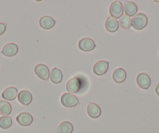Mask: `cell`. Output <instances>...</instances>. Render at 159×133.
Masks as SVG:
<instances>
[{
	"label": "cell",
	"mask_w": 159,
	"mask_h": 133,
	"mask_svg": "<svg viewBox=\"0 0 159 133\" xmlns=\"http://www.w3.org/2000/svg\"><path fill=\"white\" fill-rule=\"evenodd\" d=\"M16 121H17L18 124L22 126H28V125H31L33 122V117L31 114L24 112L20 114L16 117Z\"/></svg>",
	"instance_id": "cell-9"
},
{
	"label": "cell",
	"mask_w": 159,
	"mask_h": 133,
	"mask_svg": "<svg viewBox=\"0 0 159 133\" xmlns=\"http://www.w3.org/2000/svg\"><path fill=\"white\" fill-rule=\"evenodd\" d=\"M61 103L66 107H73L80 103L79 99L72 93H64L61 97Z\"/></svg>",
	"instance_id": "cell-2"
},
{
	"label": "cell",
	"mask_w": 159,
	"mask_h": 133,
	"mask_svg": "<svg viewBox=\"0 0 159 133\" xmlns=\"http://www.w3.org/2000/svg\"><path fill=\"white\" fill-rule=\"evenodd\" d=\"M112 78L116 83H123L126 78V73L123 68H117L114 71L112 74Z\"/></svg>",
	"instance_id": "cell-14"
},
{
	"label": "cell",
	"mask_w": 159,
	"mask_h": 133,
	"mask_svg": "<svg viewBox=\"0 0 159 133\" xmlns=\"http://www.w3.org/2000/svg\"><path fill=\"white\" fill-rule=\"evenodd\" d=\"M73 131V125L69 121H63L58 127L59 133H72Z\"/></svg>",
	"instance_id": "cell-19"
},
{
	"label": "cell",
	"mask_w": 159,
	"mask_h": 133,
	"mask_svg": "<svg viewBox=\"0 0 159 133\" xmlns=\"http://www.w3.org/2000/svg\"><path fill=\"white\" fill-rule=\"evenodd\" d=\"M105 28L108 32H115L119 29V22L115 18L108 17L105 21Z\"/></svg>",
	"instance_id": "cell-16"
},
{
	"label": "cell",
	"mask_w": 159,
	"mask_h": 133,
	"mask_svg": "<svg viewBox=\"0 0 159 133\" xmlns=\"http://www.w3.org/2000/svg\"><path fill=\"white\" fill-rule=\"evenodd\" d=\"M13 124V121L10 117L7 116H3L0 117V128L2 129H7L10 128Z\"/></svg>",
	"instance_id": "cell-21"
},
{
	"label": "cell",
	"mask_w": 159,
	"mask_h": 133,
	"mask_svg": "<svg viewBox=\"0 0 159 133\" xmlns=\"http://www.w3.org/2000/svg\"><path fill=\"white\" fill-rule=\"evenodd\" d=\"M148 24V17L144 13H137L131 20V26L136 30H142Z\"/></svg>",
	"instance_id": "cell-1"
},
{
	"label": "cell",
	"mask_w": 159,
	"mask_h": 133,
	"mask_svg": "<svg viewBox=\"0 0 159 133\" xmlns=\"http://www.w3.org/2000/svg\"><path fill=\"white\" fill-rule=\"evenodd\" d=\"M18 50H19V48H18L16 44L8 43L3 47L2 50V53L4 56L11 57V56H15L18 53Z\"/></svg>",
	"instance_id": "cell-10"
},
{
	"label": "cell",
	"mask_w": 159,
	"mask_h": 133,
	"mask_svg": "<svg viewBox=\"0 0 159 133\" xmlns=\"http://www.w3.org/2000/svg\"><path fill=\"white\" fill-rule=\"evenodd\" d=\"M137 83L142 89H148L151 85V78L146 73H140L137 75Z\"/></svg>",
	"instance_id": "cell-8"
},
{
	"label": "cell",
	"mask_w": 159,
	"mask_h": 133,
	"mask_svg": "<svg viewBox=\"0 0 159 133\" xmlns=\"http://www.w3.org/2000/svg\"><path fill=\"white\" fill-rule=\"evenodd\" d=\"M12 107L7 101H0V114L3 116H8L11 114Z\"/></svg>",
	"instance_id": "cell-20"
},
{
	"label": "cell",
	"mask_w": 159,
	"mask_h": 133,
	"mask_svg": "<svg viewBox=\"0 0 159 133\" xmlns=\"http://www.w3.org/2000/svg\"><path fill=\"white\" fill-rule=\"evenodd\" d=\"M7 29V25L4 23H0V36L4 34V32L6 31Z\"/></svg>",
	"instance_id": "cell-23"
},
{
	"label": "cell",
	"mask_w": 159,
	"mask_h": 133,
	"mask_svg": "<svg viewBox=\"0 0 159 133\" xmlns=\"http://www.w3.org/2000/svg\"><path fill=\"white\" fill-rule=\"evenodd\" d=\"M50 79L54 84H59L62 81V73L58 68H53L50 72Z\"/></svg>",
	"instance_id": "cell-18"
},
{
	"label": "cell",
	"mask_w": 159,
	"mask_h": 133,
	"mask_svg": "<svg viewBox=\"0 0 159 133\" xmlns=\"http://www.w3.org/2000/svg\"><path fill=\"white\" fill-rule=\"evenodd\" d=\"M18 100L20 103L23 105H27L30 104L32 101V95L30 92L27 91V90H22L18 93Z\"/></svg>",
	"instance_id": "cell-11"
},
{
	"label": "cell",
	"mask_w": 159,
	"mask_h": 133,
	"mask_svg": "<svg viewBox=\"0 0 159 133\" xmlns=\"http://www.w3.org/2000/svg\"><path fill=\"white\" fill-rule=\"evenodd\" d=\"M81 86L80 80L77 78H72L66 84V90L69 93H76L79 92Z\"/></svg>",
	"instance_id": "cell-6"
},
{
	"label": "cell",
	"mask_w": 159,
	"mask_h": 133,
	"mask_svg": "<svg viewBox=\"0 0 159 133\" xmlns=\"http://www.w3.org/2000/svg\"><path fill=\"white\" fill-rule=\"evenodd\" d=\"M119 24H120L123 29H129L131 27V19L129 17L126 16V14L123 15V17L119 18Z\"/></svg>",
	"instance_id": "cell-22"
},
{
	"label": "cell",
	"mask_w": 159,
	"mask_h": 133,
	"mask_svg": "<svg viewBox=\"0 0 159 133\" xmlns=\"http://www.w3.org/2000/svg\"><path fill=\"white\" fill-rule=\"evenodd\" d=\"M123 11L125 12L126 15L128 17L135 16L137 12V7L134 2H127L125 3Z\"/></svg>",
	"instance_id": "cell-17"
},
{
	"label": "cell",
	"mask_w": 159,
	"mask_h": 133,
	"mask_svg": "<svg viewBox=\"0 0 159 133\" xmlns=\"http://www.w3.org/2000/svg\"><path fill=\"white\" fill-rule=\"evenodd\" d=\"M39 24L43 29L49 30V29H52L54 27L55 24H56V21H55L52 17H51L45 16L42 17L40 19Z\"/></svg>",
	"instance_id": "cell-12"
},
{
	"label": "cell",
	"mask_w": 159,
	"mask_h": 133,
	"mask_svg": "<svg viewBox=\"0 0 159 133\" xmlns=\"http://www.w3.org/2000/svg\"><path fill=\"white\" fill-rule=\"evenodd\" d=\"M101 113V108L99 107L98 105L94 103H89L88 107V114L92 118H98L100 117Z\"/></svg>",
	"instance_id": "cell-15"
},
{
	"label": "cell",
	"mask_w": 159,
	"mask_h": 133,
	"mask_svg": "<svg viewBox=\"0 0 159 133\" xmlns=\"http://www.w3.org/2000/svg\"><path fill=\"white\" fill-rule=\"evenodd\" d=\"M34 73L40 79L42 80H48V78L50 77L49 69L45 64H38L34 68Z\"/></svg>",
	"instance_id": "cell-4"
},
{
	"label": "cell",
	"mask_w": 159,
	"mask_h": 133,
	"mask_svg": "<svg viewBox=\"0 0 159 133\" xmlns=\"http://www.w3.org/2000/svg\"><path fill=\"white\" fill-rule=\"evenodd\" d=\"M109 13L111 17L120 18L123 15V4L119 1L112 2L109 7Z\"/></svg>",
	"instance_id": "cell-3"
},
{
	"label": "cell",
	"mask_w": 159,
	"mask_h": 133,
	"mask_svg": "<svg viewBox=\"0 0 159 133\" xmlns=\"http://www.w3.org/2000/svg\"><path fill=\"white\" fill-rule=\"evenodd\" d=\"M18 90L15 87H10V88H6L2 94V97L6 100H14L17 96Z\"/></svg>",
	"instance_id": "cell-13"
},
{
	"label": "cell",
	"mask_w": 159,
	"mask_h": 133,
	"mask_svg": "<svg viewBox=\"0 0 159 133\" xmlns=\"http://www.w3.org/2000/svg\"><path fill=\"white\" fill-rule=\"evenodd\" d=\"M96 45L95 42L91 39L85 38V39H81L78 43V47L80 50L84 52H90L95 48Z\"/></svg>",
	"instance_id": "cell-7"
},
{
	"label": "cell",
	"mask_w": 159,
	"mask_h": 133,
	"mask_svg": "<svg viewBox=\"0 0 159 133\" xmlns=\"http://www.w3.org/2000/svg\"><path fill=\"white\" fill-rule=\"evenodd\" d=\"M155 93L159 96V85H157L155 88Z\"/></svg>",
	"instance_id": "cell-24"
},
{
	"label": "cell",
	"mask_w": 159,
	"mask_h": 133,
	"mask_svg": "<svg viewBox=\"0 0 159 133\" xmlns=\"http://www.w3.org/2000/svg\"><path fill=\"white\" fill-rule=\"evenodd\" d=\"M108 67H109V63L108 61L101 60L94 64L93 71L96 75L102 76L104 75L108 71Z\"/></svg>",
	"instance_id": "cell-5"
}]
</instances>
